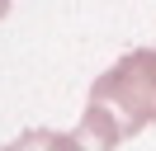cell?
I'll return each instance as SVG.
<instances>
[{"label":"cell","instance_id":"cell-1","mask_svg":"<svg viewBox=\"0 0 156 151\" xmlns=\"http://www.w3.org/2000/svg\"><path fill=\"white\" fill-rule=\"evenodd\" d=\"M90 104L123 113V137H137L142 128L156 123V47H137V52L118 57L95 85H90Z\"/></svg>","mask_w":156,"mask_h":151},{"label":"cell","instance_id":"cell-2","mask_svg":"<svg viewBox=\"0 0 156 151\" xmlns=\"http://www.w3.org/2000/svg\"><path fill=\"white\" fill-rule=\"evenodd\" d=\"M123 142V123L114 118V109L104 104H85L80 123L71 132H48V128H33L24 137H14L5 151H114Z\"/></svg>","mask_w":156,"mask_h":151},{"label":"cell","instance_id":"cell-3","mask_svg":"<svg viewBox=\"0 0 156 151\" xmlns=\"http://www.w3.org/2000/svg\"><path fill=\"white\" fill-rule=\"evenodd\" d=\"M5 14H10V0H0V19H5Z\"/></svg>","mask_w":156,"mask_h":151}]
</instances>
